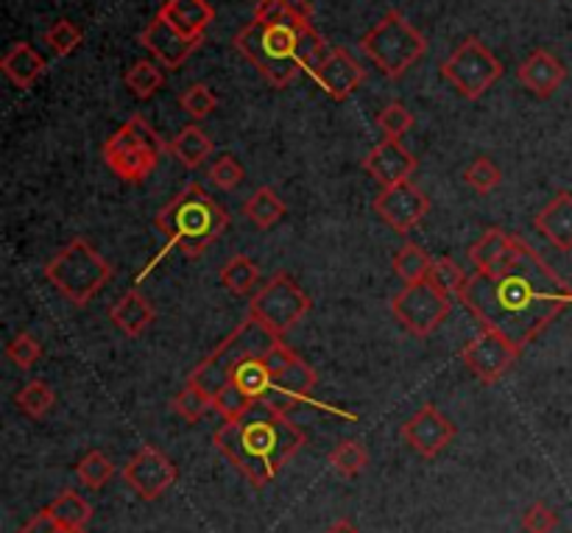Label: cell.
<instances>
[{"label": "cell", "mask_w": 572, "mask_h": 533, "mask_svg": "<svg viewBox=\"0 0 572 533\" xmlns=\"http://www.w3.org/2000/svg\"><path fill=\"white\" fill-rule=\"evenodd\" d=\"M517 79L522 82V87H526L528 93L537 95V98H550V95L564 84L566 67L561 65L553 53L544 51V48H537V51L528 53L526 62L517 67Z\"/></svg>", "instance_id": "obj_20"}, {"label": "cell", "mask_w": 572, "mask_h": 533, "mask_svg": "<svg viewBox=\"0 0 572 533\" xmlns=\"http://www.w3.org/2000/svg\"><path fill=\"white\" fill-rule=\"evenodd\" d=\"M506 67H502L500 59L478 40V36H469V40L460 42L453 53L442 62V76L458 90V95H464L466 101H480L497 82L502 79Z\"/></svg>", "instance_id": "obj_11"}, {"label": "cell", "mask_w": 572, "mask_h": 533, "mask_svg": "<svg viewBox=\"0 0 572 533\" xmlns=\"http://www.w3.org/2000/svg\"><path fill=\"white\" fill-rule=\"evenodd\" d=\"M226 227H230L226 207L221 201H215L201 185L190 182L182 194L173 196L153 216V229L166 238V247H162V252L157 258H151V263L142 269L137 282L146 280L157 269V263H162L173 249H179L184 258H201L226 232Z\"/></svg>", "instance_id": "obj_4"}, {"label": "cell", "mask_w": 572, "mask_h": 533, "mask_svg": "<svg viewBox=\"0 0 572 533\" xmlns=\"http://www.w3.org/2000/svg\"><path fill=\"white\" fill-rule=\"evenodd\" d=\"M160 14L179 34L201 42H204L210 23L215 20V9L210 7V0H166Z\"/></svg>", "instance_id": "obj_21"}, {"label": "cell", "mask_w": 572, "mask_h": 533, "mask_svg": "<svg viewBox=\"0 0 572 533\" xmlns=\"http://www.w3.org/2000/svg\"><path fill=\"white\" fill-rule=\"evenodd\" d=\"M455 433H458V430H455L453 419L444 417L442 410L433 403L422 405V408L400 428L402 441H405L413 452H420L422 458L442 456V452L453 445Z\"/></svg>", "instance_id": "obj_16"}, {"label": "cell", "mask_w": 572, "mask_h": 533, "mask_svg": "<svg viewBox=\"0 0 572 533\" xmlns=\"http://www.w3.org/2000/svg\"><path fill=\"white\" fill-rule=\"evenodd\" d=\"M263 360H266L274 380L272 399L263 405H272V408L283 410V414H288V410L296 408V405H319V408L336 410V414H341V417L352 419V414H343V410L330 408V405L316 403L314 388L319 386V375H316L314 366L307 364L305 358H299V352L290 349L283 338H279L266 355H263Z\"/></svg>", "instance_id": "obj_9"}, {"label": "cell", "mask_w": 572, "mask_h": 533, "mask_svg": "<svg viewBox=\"0 0 572 533\" xmlns=\"http://www.w3.org/2000/svg\"><path fill=\"white\" fill-rule=\"evenodd\" d=\"M179 106H182L193 121H204V117L213 115L215 106H219V95L206 87V84H190V87L179 95Z\"/></svg>", "instance_id": "obj_40"}, {"label": "cell", "mask_w": 572, "mask_h": 533, "mask_svg": "<svg viewBox=\"0 0 572 533\" xmlns=\"http://www.w3.org/2000/svg\"><path fill=\"white\" fill-rule=\"evenodd\" d=\"M279 341V335L268 333L263 324H257L254 318L237 324L219 346H215L193 372H190L188 383L190 386H199L201 391H206L210 397L221 391V388L230 383L232 369H235L241 360L254 358V355H266L274 344Z\"/></svg>", "instance_id": "obj_6"}, {"label": "cell", "mask_w": 572, "mask_h": 533, "mask_svg": "<svg viewBox=\"0 0 572 533\" xmlns=\"http://www.w3.org/2000/svg\"><path fill=\"white\" fill-rule=\"evenodd\" d=\"M285 212H288V207L279 199L277 190L268 188V185L254 190V194L248 196L246 205H243V216H246L257 229H272L274 223L283 221Z\"/></svg>", "instance_id": "obj_26"}, {"label": "cell", "mask_w": 572, "mask_h": 533, "mask_svg": "<svg viewBox=\"0 0 572 533\" xmlns=\"http://www.w3.org/2000/svg\"><path fill=\"white\" fill-rule=\"evenodd\" d=\"M358 45L385 79H402L427 53L425 34L413 29L396 9L385 12L360 36Z\"/></svg>", "instance_id": "obj_5"}, {"label": "cell", "mask_w": 572, "mask_h": 533, "mask_svg": "<svg viewBox=\"0 0 572 533\" xmlns=\"http://www.w3.org/2000/svg\"><path fill=\"white\" fill-rule=\"evenodd\" d=\"M213 403H215V410H219L221 417H224V422H235V419H241L243 414H248V410L257 405V403H252V399H248L241 388L232 386V383H226V386L215 394Z\"/></svg>", "instance_id": "obj_42"}, {"label": "cell", "mask_w": 572, "mask_h": 533, "mask_svg": "<svg viewBox=\"0 0 572 533\" xmlns=\"http://www.w3.org/2000/svg\"><path fill=\"white\" fill-rule=\"evenodd\" d=\"M14 403H18V408L23 410L25 417L45 419L47 414L54 410L56 394H54V388L47 386L45 380H31V383H25L23 388H20L18 397H14Z\"/></svg>", "instance_id": "obj_33"}, {"label": "cell", "mask_w": 572, "mask_h": 533, "mask_svg": "<svg viewBox=\"0 0 572 533\" xmlns=\"http://www.w3.org/2000/svg\"><path fill=\"white\" fill-rule=\"evenodd\" d=\"M363 170L372 176L380 188H396L407 182L416 170V157L400 140H383L363 157Z\"/></svg>", "instance_id": "obj_19"}, {"label": "cell", "mask_w": 572, "mask_h": 533, "mask_svg": "<svg viewBox=\"0 0 572 533\" xmlns=\"http://www.w3.org/2000/svg\"><path fill=\"white\" fill-rule=\"evenodd\" d=\"M533 223L559 252H572V194L564 190L555 199H550L537 212Z\"/></svg>", "instance_id": "obj_22"}, {"label": "cell", "mask_w": 572, "mask_h": 533, "mask_svg": "<svg viewBox=\"0 0 572 533\" xmlns=\"http://www.w3.org/2000/svg\"><path fill=\"white\" fill-rule=\"evenodd\" d=\"M522 527H526V533H553L559 527V514L539 500L522 514Z\"/></svg>", "instance_id": "obj_44"}, {"label": "cell", "mask_w": 572, "mask_h": 533, "mask_svg": "<svg viewBox=\"0 0 572 533\" xmlns=\"http://www.w3.org/2000/svg\"><path fill=\"white\" fill-rule=\"evenodd\" d=\"M56 525H60V522H56L54 516H51V511L42 509L40 514L31 516V520L25 522V525L20 527L18 533H54V531H56Z\"/></svg>", "instance_id": "obj_45"}, {"label": "cell", "mask_w": 572, "mask_h": 533, "mask_svg": "<svg viewBox=\"0 0 572 533\" xmlns=\"http://www.w3.org/2000/svg\"><path fill=\"white\" fill-rule=\"evenodd\" d=\"M372 207L380 221L389 223V229H394L396 234H407L425 221V216L431 212V199L425 196V190H420L407 179L396 188L380 190Z\"/></svg>", "instance_id": "obj_15"}, {"label": "cell", "mask_w": 572, "mask_h": 533, "mask_svg": "<svg viewBox=\"0 0 572 533\" xmlns=\"http://www.w3.org/2000/svg\"><path fill=\"white\" fill-rule=\"evenodd\" d=\"M179 469L171 458L151 445H142L124 467V481L140 500H157L177 483Z\"/></svg>", "instance_id": "obj_14"}, {"label": "cell", "mask_w": 572, "mask_h": 533, "mask_svg": "<svg viewBox=\"0 0 572 533\" xmlns=\"http://www.w3.org/2000/svg\"><path fill=\"white\" fill-rule=\"evenodd\" d=\"M219 280L232 296H246V293H252L254 285L259 282V265L254 263L252 258H246V254H235V258L226 260Z\"/></svg>", "instance_id": "obj_28"}, {"label": "cell", "mask_w": 572, "mask_h": 533, "mask_svg": "<svg viewBox=\"0 0 572 533\" xmlns=\"http://www.w3.org/2000/svg\"><path fill=\"white\" fill-rule=\"evenodd\" d=\"M464 182L480 196H489L491 190H497L502 185V170L500 165L491 163L489 157H478L469 168L464 170Z\"/></svg>", "instance_id": "obj_38"}, {"label": "cell", "mask_w": 572, "mask_h": 533, "mask_svg": "<svg viewBox=\"0 0 572 533\" xmlns=\"http://www.w3.org/2000/svg\"><path fill=\"white\" fill-rule=\"evenodd\" d=\"M213 445L252 487L263 489L305 447V433L290 422L288 414L257 403L241 419L221 425L213 433Z\"/></svg>", "instance_id": "obj_2"}, {"label": "cell", "mask_w": 572, "mask_h": 533, "mask_svg": "<svg viewBox=\"0 0 572 533\" xmlns=\"http://www.w3.org/2000/svg\"><path fill=\"white\" fill-rule=\"evenodd\" d=\"M235 51L266 79L274 90H285L327 56L330 45L314 23L294 18H252L235 34Z\"/></svg>", "instance_id": "obj_3"}, {"label": "cell", "mask_w": 572, "mask_h": 533, "mask_svg": "<svg viewBox=\"0 0 572 533\" xmlns=\"http://www.w3.org/2000/svg\"><path fill=\"white\" fill-rule=\"evenodd\" d=\"M466 280H469V276H466V271L460 269L453 258H436L431 271H427V282H431L438 293H444V296H453V293L458 296L460 288L466 285Z\"/></svg>", "instance_id": "obj_35"}, {"label": "cell", "mask_w": 572, "mask_h": 533, "mask_svg": "<svg viewBox=\"0 0 572 533\" xmlns=\"http://www.w3.org/2000/svg\"><path fill=\"white\" fill-rule=\"evenodd\" d=\"M391 313L413 338H427L447 322V316L453 313V302L425 280L413 282V285H405L400 293H394Z\"/></svg>", "instance_id": "obj_12"}, {"label": "cell", "mask_w": 572, "mask_h": 533, "mask_svg": "<svg viewBox=\"0 0 572 533\" xmlns=\"http://www.w3.org/2000/svg\"><path fill=\"white\" fill-rule=\"evenodd\" d=\"M213 151H215L213 137L206 135V132L195 124L184 126V129L168 143V154H171L173 159H179L188 170L201 168V165L206 163V157H213Z\"/></svg>", "instance_id": "obj_25"}, {"label": "cell", "mask_w": 572, "mask_h": 533, "mask_svg": "<svg viewBox=\"0 0 572 533\" xmlns=\"http://www.w3.org/2000/svg\"><path fill=\"white\" fill-rule=\"evenodd\" d=\"M42 40H45V45L51 48L56 56L65 59L78 51V45L84 42V31L78 29L76 23H71V20H56V23L42 34Z\"/></svg>", "instance_id": "obj_37"}, {"label": "cell", "mask_w": 572, "mask_h": 533, "mask_svg": "<svg viewBox=\"0 0 572 533\" xmlns=\"http://www.w3.org/2000/svg\"><path fill=\"white\" fill-rule=\"evenodd\" d=\"M45 280L73 305H87L100 288L113 280V265L100 258L84 238H73L51 263L45 265Z\"/></svg>", "instance_id": "obj_7"}, {"label": "cell", "mask_w": 572, "mask_h": 533, "mask_svg": "<svg viewBox=\"0 0 572 533\" xmlns=\"http://www.w3.org/2000/svg\"><path fill=\"white\" fill-rule=\"evenodd\" d=\"M378 126L385 140H402V135L413 129V112L400 101H394L378 115Z\"/></svg>", "instance_id": "obj_41"}, {"label": "cell", "mask_w": 572, "mask_h": 533, "mask_svg": "<svg viewBox=\"0 0 572 533\" xmlns=\"http://www.w3.org/2000/svg\"><path fill=\"white\" fill-rule=\"evenodd\" d=\"M307 76L314 79L321 93L332 101L352 98L360 84L367 82V71L358 65V59H352L347 48H330L319 65L307 71Z\"/></svg>", "instance_id": "obj_17"}, {"label": "cell", "mask_w": 572, "mask_h": 533, "mask_svg": "<svg viewBox=\"0 0 572 533\" xmlns=\"http://www.w3.org/2000/svg\"><path fill=\"white\" fill-rule=\"evenodd\" d=\"M162 151H168V146L153 126L142 115H135L104 143V163L124 182L140 185L160 165Z\"/></svg>", "instance_id": "obj_8"}, {"label": "cell", "mask_w": 572, "mask_h": 533, "mask_svg": "<svg viewBox=\"0 0 572 533\" xmlns=\"http://www.w3.org/2000/svg\"><path fill=\"white\" fill-rule=\"evenodd\" d=\"M369 467L367 447L354 439H343L332 447L330 452V469L341 478H358L363 475Z\"/></svg>", "instance_id": "obj_32"}, {"label": "cell", "mask_w": 572, "mask_h": 533, "mask_svg": "<svg viewBox=\"0 0 572 533\" xmlns=\"http://www.w3.org/2000/svg\"><path fill=\"white\" fill-rule=\"evenodd\" d=\"M511 243H513V234L502 232V229H486L478 241L469 247V260H473L475 271L491 269L495 263H500V260L508 254V249H511Z\"/></svg>", "instance_id": "obj_29"}, {"label": "cell", "mask_w": 572, "mask_h": 533, "mask_svg": "<svg viewBox=\"0 0 572 533\" xmlns=\"http://www.w3.org/2000/svg\"><path fill=\"white\" fill-rule=\"evenodd\" d=\"M124 82L126 90H129L137 101H148L160 93L162 84H166V67H162L157 59H137L135 65L126 71Z\"/></svg>", "instance_id": "obj_27"}, {"label": "cell", "mask_w": 572, "mask_h": 533, "mask_svg": "<svg viewBox=\"0 0 572 533\" xmlns=\"http://www.w3.org/2000/svg\"><path fill=\"white\" fill-rule=\"evenodd\" d=\"M206 179H210L219 190H224V194H232V190L241 188V182L246 179V170H243V165L237 163L232 154H224V157H219L213 165H210Z\"/></svg>", "instance_id": "obj_39"}, {"label": "cell", "mask_w": 572, "mask_h": 533, "mask_svg": "<svg viewBox=\"0 0 572 533\" xmlns=\"http://www.w3.org/2000/svg\"><path fill=\"white\" fill-rule=\"evenodd\" d=\"M0 67L7 73L9 82L14 84L18 90H29L45 76L47 62L42 53H36L29 42H12L3 59H0Z\"/></svg>", "instance_id": "obj_23"}, {"label": "cell", "mask_w": 572, "mask_h": 533, "mask_svg": "<svg viewBox=\"0 0 572 533\" xmlns=\"http://www.w3.org/2000/svg\"><path fill=\"white\" fill-rule=\"evenodd\" d=\"M7 355H9V360L18 366V369L29 372V369H34L36 364H40L42 344L31 333H20L18 338H14L12 344L7 346Z\"/></svg>", "instance_id": "obj_43"}, {"label": "cell", "mask_w": 572, "mask_h": 533, "mask_svg": "<svg viewBox=\"0 0 572 533\" xmlns=\"http://www.w3.org/2000/svg\"><path fill=\"white\" fill-rule=\"evenodd\" d=\"M325 533H360V531H358V525H354L352 520H347V516H343V520L332 522V525L327 527Z\"/></svg>", "instance_id": "obj_46"}, {"label": "cell", "mask_w": 572, "mask_h": 533, "mask_svg": "<svg viewBox=\"0 0 572 533\" xmlns=\"http://www.w3.org/2000/svg\"><path fill=\"white\" fill-rule=\"evenodd\" d=\"M47 511H51V516L65 527H87V522L93 520V505H89L78 492H71V489L56 494V498L47 503Z\"/></svg>", "instance_id": "obj_30"}, {"label": "cell", "mask_w": 572, "mask_h": 533, "mask_svg": "<svg viewBox=\"0 0 572 533\" xmlns=\"http://www.w3.org/2000/svg\"><path fill=\"white\" fill-rule=\"evenodd\" d=\"M109 318H113L115 327L124 330L129 338H140L153 322H157V311H153L151 302L142 296L137 288L126 291L113 307H109Z\"/></svg>", "instance_id": "obj_24"}, {"label": "cell", "mask_w": 572, "mask_h": 533, "mask_svg": "<svg viewBox=\"0 0 572 533\" xmlns=\"http://www.w3.org/2000/svg\"><path fill=\"white\" fill-rule=\"evenodd\" d=\"M431 265H433V258L425 252V249L416 247V243H405V247L394 254V260H391V269H394V274L400 276L405 285L425 282Z\"/></svg>", "instance_id": "obj_31"}, {"label": "cell", "mask_w": 572, "mask_h": 533, "mask_svg": "<svg viewBox=\"0 0 572 533\" xmlns=\"http://www.w3.org/2000/svg\"><path fill=\"white\" fill-rule=\"evenodd\" d=\"M171 408L177 410L184 422H201V419H204L210 410H215V403H213V397H210V394L201 391L199 386H190V383H188V386H184L182 391L173 397Z\"/></svg>", "instance_id": "obj_36"}, {"label": "cell", "mask_w": 572, "mask_h": 533, "mask_svg": "<svg viewBox=\"0 0 572 533\" xmlns=\"http://www.w3.org/2000/svg\"><path fill=\"white\" fill-rule=\"evenodd\" d=\"M76 475H78V483H82L84 489H104L109 481H113L115 463L109 461V458L104 456L100 450H89L87 456L78 461Z\"/></svg>", "instance_id": "obj_34"}, {"label": "cell", "mask_w": 572, "mask_h": 533, "mask_svg": "<svg viewBox=\"0 0 572 533\" xmlns=\"http://www.w3.org/2000/svg\"><path fill=\"white\" fill-rule=\"evenodd\" d=\"M458 300L484 327L528 346L559 313L572 307V285L513 234L506 258L491 269L475 271Z\"/></svg>", "instance_id": "obj_1"}, {"label": "cell", "mask_w": 572, "mask_h": 533, "mask_svg": "<svg viewBox=\"0 0 572 533\" xmlns=\"http://www.w3.org/2000/svg\"><path fill=\"white\" fill-rule=\"evenodd\" d=\"M137 42H140V45L146 48V51L151 53L162 67H166V71H177V67H182L190 59V53H193L195 48H201V40H188V36L179 34V31L173 29L160 12H157V18L140 31Z\"/></svg>", "instance_id": "obj_18"}, {"label": "cell", "mask_w": 572, "mask_h": 533, "mask_svg": "<svg viewBox=\"0 0 572 533\" xmlns=\"http://www.w3.org/2000/svg\"><path fill=\"white\" fill-rule=\"evenodd\" d=\"M54 533H87L84 527H65V525H56Z\"/></svg>", "instance_id": "obj_47"}, {"label": "cell", "mask_w": 572, "mask_h": 533, "mask_svg": "<svg viewBox=\"0 0 572 533\" xmlns=\"http://www.w3.org/2000/svg\"><path fill=\"white\" fill-rule=\"evenodd\" d=\"M310 307H314V300L301 291L299 282L288 271H277L252 296V302H248V318H254L268 333L283 338L285 333H290L310 313Z\"/></svg>", "instance_id": "obj_10"}, {"label": "cell", "mask_w": 572, "mask_h": 533, "mask_svg": "<svg viewBox=\"0 0 572 533\" xmlns=\"http://www.w3.org/2000/svg\"><path fill=\"white\" fill-rule=\"evenodd\" d=\"M519 349L522 346L513 344L511 338H506L497 330L486 327L484 333L475 335L469 344L464 346L460 358H464V366L478 377L484 386H491V383L500 380L519 358Z\"/></svg>", "instance_id": "obj_13"}]
</instances>
